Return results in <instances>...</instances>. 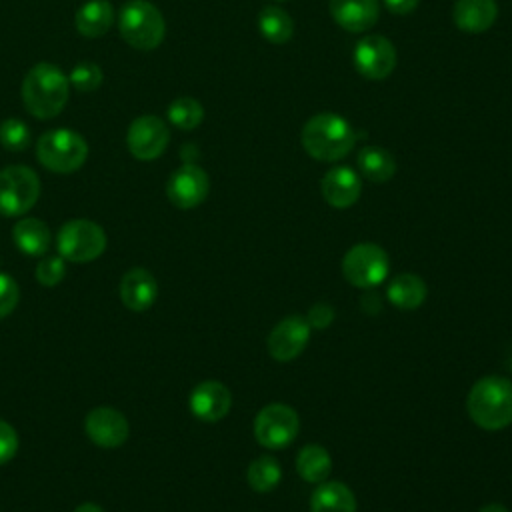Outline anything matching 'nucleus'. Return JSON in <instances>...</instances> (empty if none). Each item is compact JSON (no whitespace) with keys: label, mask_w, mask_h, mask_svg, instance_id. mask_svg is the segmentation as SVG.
Returning a JSON list of instances; mask_svg holds the SVG:
<instances>
[{"label":"nucleus","mask_w":512,"mask_h":512,"mask_svg":"<svg viewBox=\"0 0 512 512\" xmlns=\"http://www.w3.org/2000/svg\"><path fill=\"white\" fill-rule=\"evenodd\" d=\"M102 70L94 62H80L72 68L68 82L78 90V92H92L102 84Z\"/></svg>","instance_id":"c756f323"},{"label":"nucleus","mask_w":512,"mask_h":512,"mask_svg":"<svg viewBox=\"0 0 512 512\" xmlns=\"http://www.w3.org/2000/svg\"><path fill=\"white\" fill-rule=\"evenodd\" d=\"M114 22V8L108 0H90L76 12V30L86 38H98L108 32Z\"/></svg>","instance_id":"412c9836"},{"label":"nucleus","mask_w":512,"mask_h":512,"mask_svg":"<svg viewBox=\"0 0 512 512\" xmlns=\"http://www.w3.org/2000/svg\"><path fill=\"white\" fill-rule=\"evenodd\" d=\"M282 478V468L274 456H258L246 470V480L254 492H272Z\"/></svg>","instance_id":"bb28decb"},{"label":"nucleus","mask_w":512,"mask_h":512,"mask_svg":"<svg viewBox=\"0 0 512 512\" xmlns=\"http://www.w3.org/2000/svg\"><path fill=\"white\" fill-rule=\"evenodd\" d=\"M66 274V264L60 256H48L38 262L36 266V280L42 286H56L62 282Z\"/></svg>","instance_id":"7c9ffc66"},{"label":"nucleus","mask_w":512,"mask_h":512,"mask_svg":"<svg viewBox=\"0 0 512 512\" xmlns=\"http://www.w3.org/2000/svg\"><path fill=\"white\" fill-rule=\"evenodd\" d=\"M332 20L346 32H366L378 22V0H328Z\"/></svg>","instance_id":"f3484780"},{"label":"nucleus","mask_w":512,"mask_h":512,"mask_svg":"<svg viewBox=\"0 0 512 512\" xmlns=\"http://www.w3.org/2000/svg\"><path fill=\"white\" fill-rule=\"evenodd\" d=\"M352 60L358 74L366 80H384L396 68V48L388 38L368 34L354 46Z\"/></svg>","instance_id":"9d476101"},{"label":"nucleus","mask_w":512,"mask_h":512,"mask_svg":"<svg viewBox=\"0 0 512 512\" xmlns=\"http://www.w3.org/2000/svg\"><path fill=\"white\" fill-rule=\"evenodd\" d=\"M418 2L420 0H384V6L388 8V12H392L396 16H406L416 10Z\"/></svg>","instance_id":"f704fd0d"},{"label":"nucleus","mask_w":512,"mask_h":512,"mask_svg":"<svg viewBox=\"0 0 512 512\" xmlns=\"http://www.w3.org/2000/svg\"><path fill=\"white\" fill-rule=\"evenodd\" d=\"M388 272V254L372 242L354 244L342 258V274L356 288H374L386 280Z\"/></svg>","instance_id":"0eeeda50"},{"label":"nucleus","mask_w":512,"mask_h":512,"mask_svg":"<svg viewBox=\"0 0 512 512\" xmlns=\"http://www.w3.org/2000/svg\"><path fill=\"white\" fill-rule=\"evenodd\" d=\"M320 192L322 198L332 206V208H350L356 204L362 192V182L360 176L348 168V166H334L330 168L320 182Z\"/></svg>","instance_id":"dca6fc26"},{"label":"nucleus","mask_w":512,"mask_h":512,"mask_svg":"<svg viewBox=\"0 0 512 512\" xmlns=\"http://www.w3.org/2000/svg\"><path fill=\"white\" fill-rule=\"evenodd\" d=\"M426 284L416 274H398L386 288L388 300L400 310H416L426 300Z\"/></svg>","instance_id":"4be33fe9"},{"label":"nucleus","mask_w":512,"mask_h":512,"mask_svg":"<svg viewBox=\"0 0 512 512\" xmlns=\"http://www.w3.org/2000/svg\"><path fill=\"white\" fill-rule=\"evenodd\" d=\"M310 512H356V498L346 484L324 480L310 496Z\"/></svg>","instance_id":"aec40b11"},{"label":"nucleus","mask_w":512,"mask_h":512,"mask_svg":"<svg viewBox=\"0 0 512 512\" xmlns=\"http://www.w3.org/2000/svg\"><path fill=\"white\" fill-rule=\"evenodd\" d=\"M170 142V130L166 122L154 114L138 116L126 134V146L138 160L158 158Z\"/></svg>","instance_id":"9b49d317"},{"label":"nucleus","mask_w":512,"mask_h":512,"mask_svg":"<svg viewBox=\"0 0 512 512\" xmlns=\"http://www.w3.org/2000/svg\"><path fill=\"white\" fill-rule=\"evenodd\" d=\"M88 438L102 448H116L128 440L130 424L126 416L112 406H98L84 420Z\"/></svg>","instance_id":"4468645a"},{"label":"nucleus","mask_w":512,"mask_h":512,"mask_svg":"<svg viewBox=\"0 0 512 512\" xmlns=\"http://www.w3.org/2000/svg\"><path fill=\"white\" fill-rule=\"evenodd\" d=\"M56 244L64 260L84 264L96 260L106 250V232L92 220L76 218L58 230Z\"/></svg>","instance_id":"423d86ee"},{"label":"nucleus","mask_w":512,"mask_h":512,"mask_svg":"<svg viewBox=\"0 0 512 512\" xmlns=\"http://www.w3.org/2000/svg\"><path fill=\"white\" fill-rule=\"evenodd\" d=\"M210 192L208 174L196 164H182L176 168L166 182L168 200L182 210L200 206Z\"/></svg>","instance_id":"f8f14e48"},{"label":"nucleus","mask_w":512,"mask_h":512,"mask_svg":"<svg viewBox=\"0 0 512 512\" xmlns=\"http://www.w3.org/2000/svg\"><path fill=\"white\" fill-rule=\"evenodd\" d=\"M68 86L70 82L58 66L38 62L28 70L22 82V100L26 110L40 120L58 116L68 102Z\"/></svg>","instance_id":"7ed1b4c3"},{"label":"nucleus","mask_w":512,"mask_h":512,"mask_svg":"<svg viewBox=\"0 0 512 512\" xmlns=\"http://www.w3.org/2000/svg\"><path fill=\"white\" fill-rule=\"evenodd\" d=\"M158 296V282L146 268H132L122 276L120 298L132 312L148 310Z\"/></svg>","instance_id":"a211bd4d"},{"label":"nucleus","mask_w":512,"mask_h":512,"mask_svg":"<svg viewBox=\"0 0 512 512\" xmlns=\"http://www.w3.org/2000/svg\"><path fill=\"white\" fill-rule=\"evenodd\" d=\"M306 320H308L310 328L322 330V328H326L334 320V308L328 306V304H316V306L310 308Z\"/></svg>","instance_id":"72a5a7b5"},{"label":"nucleus","mask_w":512,"mask_h":512,"mask_svg":"<svg viewBox=\"0 0 512 512\" xmlns=\"http://www.w3.org/2000/svg\"><path fill=\"white\" fill-rule=\"evenodd\" d=\"M300 428V418L296 410L282 402H272L264 406L254 418V438L260 446L270 450H280L292 444Z\"/></svg>","instance_id":"1a4fd4ad"},{"label":"nucleus","mask_w":512,"mask_h":512,"mask_svg":"<svg viewBox=\"0 0 512 512\" xmlns=\"http://www.w3.org/2000/svg\"><path fill=\"white\" fill-rule=\"evenodd\" d=\"M358 168L364 178L382 184L394 176L396 160L388 150L380 146H364L358 154Z\"/></svg>","instance_id":"b1692460"},{"label":"nucleus","mask_w":512,"mask_h":512,"mask_svg":"<svg viewBox=\"0 0 512 512\" xmlns=\"http://www.w3.org/2000/svg\"><path fill=\"white\" fill-rule=\"evenodd\" d=\"M480 512H508L502 504H498V502H492V504H486V506H482L480 508Z\"/></svg>","instance_id":"e433bc0d"},{"label":"nucleus","mask_w":512,"mask_h":512,"mask_svg":"<svg viewBox=\"0 0 512 512\" xmlns=\"http://www.w3.org/2000/svg\"><path fill=\"white\" fill-rule=\"evenodd\" d=\"M300 142L314 160L336 162L354 148L356 132L346 118L334 112H318L302 126Z\"/></svg>","instance_id":"f257e3e1"},{"label":"nucleus","mask_w":512,"mask_h":512,"mask_svg":"<svg viewBox=\"0 0 512 512\" xmlns=\"http://www.w3.org/2000/svg\"><path fill=\"white\" fill-rule=\"evenodd\" d=\"M168 120L180 130H194L204 120V108L196 98L180 96L168 106Z\"/></svg>","instance_id":"cd10ccee"},{"label":"nucleus","mask_w":512,"mask_h":512,"mask_svg":"<svg viewBox=\"0 0 512 512\" xmlns=\"http://www.w3.org/2000/svg\"><path fill=\"white\" fill-rule=\"evenodd\" d=\"M188 406L198 420L212 424L222 420L230 412L232 394L222 382L206 380L194 386L188 398Z\"/></svg>","instance_id":"2eb2a0df"},{"label":"nucleus","mask_w":512,"mask_h":512,"mask_svg":"<svg viewBox=\"0 0 512 512\" xmlns=\"http://www.w3.org/2000/svg\"><path fill=\"white\" fill-rule=\"evenodd\" d=\"M470 420L482 430H502L512 424V382L492 374L474 382L466 398Z\"/></svg>","instance_id":"f03ea898"},{"label":"nucleus","mask_w":512,"mask_h":512,"mask_svg":"<svg viewBox=\"0 0 512 512\" xmlns=\"http://www.w3.org/2000/svg\"><path fill=\"white\" fill-rule=\"evenodd\" d=\"M74 512H104V508L98 506V504H94V502H84V504L76 506Z\"/></svg>","instance_id":"c9c22d12"},{"label":"nucleus","mask_w":512,"mask_h":512,"mask_svg":"<svg viewBox=\"0 0 512 512\" xmlns=\"http://www.w3.org/2000/svg\"><path fill=\"white\" fill-rule=\"evenodd\" d=\"M258 30L272 44H286L294 34V22L280 6H266L258 14Z\"/></svg>","instance_id":"a878e982"},{"label":"nucleus","mask_w":512,"mask_h":512,"mask_svg":"<svg viewBox=\"0 0 512 512\" xmlns=\"http://www.w3.org/2000/svg\"><path fill=\"white\" fill-rule=\"evenodd\" d=\"M20 300V288L10 274L0 272V318L8 316Z\"/></svg>","instance_id":"2f4dec72"},{"label":"nucleus","mask_w":512,"mask_h":512,"mask_svg":"<svg viewBox=\"0 0 512 512\" xmlns=\"http://www.w3.org/2000/svg\"><path fill=\"white\" fill-rule=\"evenodd\" d=\"M332 470V458L326 448L318 444L304 446L296 456V472L310 484H320Z\"/></svg>","instance_id":"393cba45"},{"label":"nucleus","mask_w":512,"mask_h":512,"mask_svg":"<svg viewBox=\"0 0 512 512\" xmlns=\"http://www.w3.org/2000/svg\"><path fill=\"white\" fill-rule=\"evenodd\" d=\"M310 324L302 316H286L268 334V352L278 362H290L302 354L310 340Z\"/></svg>","instance_id":"ddd939ff"},{"label":"nucleus","mask_w":512,"mask_h":512,"mask_svg":"<svg viewBox=\"0 0 512 512\" xmlns=\"http://www.w3.org/2000/svg\"><path fill=\"white\" fill-rule=\"evenodd\" d=\"M498 16L496 0H456L452 8V20L456 28L466 34L486 32Z\"/></svg>","instance_id":"6ab92c4d"},{"label":"nucleus","mask_w":512,"mask_h":512,"mask_svg":"<svg viewBox=\"0 0 512 512\" xmlns=\"http://www.w3.org/2000/svg\"><path fill=\"white\" fill-rule=\"evenodd\" d=\"M120 36L136 50H154L164 40L166 24L162 12L146 0H130L118 18Z\"/></svg>","instance_id":"20e7f679"},{"label":"nucleus","mask_w":512,"mask_h":512,"mask_svg":"<svg viewBox=\"0 0 512 512\" xmlns=\"http://www.w3.org/2000/svg\"><path fill=\"white\" fill-rule=\"evenodd\" d=\"M16 452H18V434L6 420H0V464L10 462L16 456Z\"/></svg>","instance_id":"473e14b6"},{"label":"nucleus","mask_w":512,"mask_h":512,"mask_svg":"<svg viewBox=\"0 0 512 512\" xmlns=\"http://www.w3.org/2000/svg\"><path fill=\"white\" fill-rule=\"evenodd\" d=\"M0 144L10 152H20L30 144V130L18 118H6L0 122Z\"/></svg>","instance_id":"c85d7f7f"},{"label":"nucleus","mask_w":512,"mask_h":512,"mask_svg":"<svg viewBox=\"0 0 512 512\" xmlns=\"http://www.w3.org/2000/svg\"><path fill=\"white\" fill-rule=\"evenodd\" d=\"M14 244L28 256H42L50 246V230L38 218H22L12 228Z\"/></svg>","instance_id":"5701e85b"},{"label":"nucleus","mask_w":512,"mask_h":512,"mask_svg":"<svg viewBox=\"0 0 512 512\" xmlns=\"http://www.w3.org/2000/svg\"><path fill=\"white\" fill-rule=\"evenodd\" d=\"M36 156L44 168L56 174L76 172L88 156L84 136L70 128H56L44 132L36 142Z\"/></svg>","instance_id":"39448f33"},{"label":"nucleus","mask_w":512,"mask_h":512,"mask_svg":"<svg viewBox=\"0 0 512 512\" xmlns=\"http://www.w3.org/2000/svg\"><path fill=\"white\" fill-rule=\"evenodd\" d=\"M40 196L38 174L22 164L6 166L0 170V214L22 216Z\"/></svg>","instance_id":"6e6552de"}]
</instances>
